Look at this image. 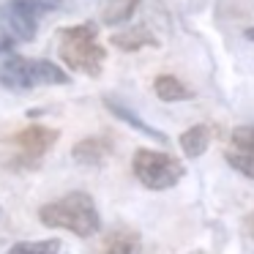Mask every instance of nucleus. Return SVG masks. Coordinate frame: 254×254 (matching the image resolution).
I'll return each instance as SVG.
<instances>
[{"label":"nucleus","mask_w":254,"mask_h":254,"mask_svg":"<svg viewBox=\"0 0 254 254\" xmlns=\"http://www.w3.org/2000/svg\"><path fill=\"white\" fill-rule=\"evenodd\" d=\"M39 221L52 230H66L77 238H93L101 227L96 202L85 191H71L39 208Z\"/></svg>","instance_id":"1"},{"label":"nucleus","mask_w":254,"mask_h":254,"mask_svg":"<svg viewBox=\"0 0 254 254\" xmlns=\"http://www.w3.org/2000/svg\"><path fill=\"white\" fill-rule=\"evenodd\" d=\"M112 150H115V142L104 134H96V137H85L74 145V159L85 167H99L112 156Z\"/></svg>","instance_id":"8"},{"label":"nucleus","mask_w":254,"mask_h":254,"mask_svg":"<svg viewBox=\"0 0 254 254\" xmlns=\"http://www.w3.org/2000/svg\"><path fill=\"white\" fill-rule=\"evenodd\" d=\"M14 44H17V41H14V36L8 33V28H6V19H3V11H0V52L11 50Z\"/></svg>","instance_id":"16"},{"label":"nucleus","mask_w":254,"mask_h":254,"mask_svg":"<svg viewBox=\"0 0 254 254\" xmlns=\"http://www.w3.org/2000/svg\"><path fill=\"white\" fill-rule=\"evenodd\" d=\"M153 93L159 96L161 101H189L194 99V90L189 88V85H183L178 77H172V74H159V77L153 79Z\"/></svg>","instance_id":"13"},{"label":"nucleus","mask_w":254,"mask_h":254,"mask_svg":"<svg viewBox=\"0 0 254 254\" xmlns=\"http://www.w3.org/2000/svg\"><path fill=\"white\" fill-rule=\"evenodd\" d=\"M131 172L145 189L150 191H167V189L178 186L186 167L181 164V159L170 153H159L150 148H137V153L131 156Z\"/></svg>","instance_id":"4"},{"label":"nucleus","mask_w":254,"mask_h":254,"mask_svg":"<svg viewBox=\"0 0 254 254\" xmlns=\"http://www.w3.org/2000/svg\"><path fill=\"white\" fill-rule=\"evenodd\" d=\"M110 44L118 47L121 52H139V50H145V47H156L159 39H156L148 28H126V30H121V33H112Z\"/></svg>","instance_id":"12"},{"label":"nucleus","mask_w":254,"mask_h":254,"mask_svg":"<svg viewBox=\"0 0 254 254\" xmlns=\"http://www.w3.org/2000/svg\"><path fill=\"white\" fill-rule=\"evenodd\" d=\"M104 107H107V110H110L121 123H126L128 128H134V131L145 134L148 139H159V142H164V139H167V134H164V131H159V128H153L150 123H145L142 118L137 115V112H131L128 107H123L121 101H115V99H110V96H107V99H104Z\"/></svg>","instance_id":"10"},{"label":"nucleus","mask_w":254,"mask_h":254,"mask_svg":"<svg viewBox=\"0 0 254 254\" xmlns=\"http://www.w3.org/2000/svg\"><path fill=\"white\" fill-rule=\"evenodd\" d=\"M210 139H213V131L208 126H202V123H197V126L186 128L178 142H181V150L189 159H197V156H202L210 148Z\"/></svg>","instance_id":"14"},{"label":"nucleus","mask_w":254,"mask_h":254,"mask_svg":"<svg viewBox=\"0 0 254 254\" xmlns=\"http://www.w3.org/2000/svg\"><path fill=\"white\" fill-rule=\"evenodd\" d=\"M61 131L41 123H30V126L19 128L8 137V142L14 145V167L19 170H36L41 164L47 153L52 150V145L58 142Z\"/></svg>","instance_id":"5"},{"label":"nucleus","mask_w":254,"mask_h":254,"mask_svg":"<svg viewBox=\"0 0 254 254\" xmlns=\"http://www.w3.org/2000/svg\"><path fill=\"white\" fill-rule=\"evenodd\" d=\"M246 39H249V41H254V28H249V30H246Z\"/></svg>","instance_id":"18"},{"label":"nucleus","mask_w":254,"mask_h":254,"mask_svg":"<svg viewBox=\"0 0 254 254\" xmlns=\"http://www.w3.org/2000/svg\"><path fill=\"white\" fill-rule=\"evenodd\" d=\"M6 254H61V241H58V238H44V241H19V243H14Z\"/></svg>","instance_id":"15"},{"label":"nucleus","mask_w":254,"mask_h":254,"mask_svg":"<svg viewBox=\"0 0 254 254\" xmlns=\"http://www.w3.org/2000/svg\"><path fill=\"white\" fill-rule=\"evenodd\" d=\"M142 252V238L131 227H118L107 232L99 246V254H139Z\"/></svg>","instance_id":"9"},{"label":"nucleus","mask_w":254,"mask_h":254,"mask_svg":"<svg viewBox=\"0 0 254 254\" xmlns=\"http://www.w3.org/2000/svg\"><path fill=\"white\" fill-rule=\"evenodd\" d=\"M243 232H246V235L254 241V213H249L246 219H243Z\"/></svg>","instance_id":"17"},{"label":"nucleus","mask_w":254,"mask_h":254,"mask_svg":"<svg viewBox=\"0 0 254 254\" xmlns=\"http://www.w3.org/2000/svg\"><path fill=\"white\" fill-rule=\"evenodd\" d=\"M224 159L235 172L254 181V123L252 126H235L227 137Z\"/></svg>","instance_id":"7"},{"label":"nucleus","mask_w":254,"mask_h":254,"mask_svg":"<svg viewBox=\"0 0 254 254\" xmlns=\"http://www.w3.org/2000/svg\"><path fill=\"white\" fill-rule=\"evenodd\" d=\"M68 79H71L68 71H63L52 61H41V58L11 55L0 63V85L14 93L47 88V85H68Z\"/></svg>","instance_id":"3"},{"label":"nucleus","mask_w":254,"mask_h":254,"mask_svg":"<svg viewBox=\"0 0 254 254\" xmlns=\"http://www.w3.org/2000/svg\"><path fill=\"white\" fill-rule=\"evenodd\" d=\"M139 3L142 0H101L99 6V19L110 28H118V25H126L128 19L137 14Z\"/></svg>","instance_id":"11"},{"label":"nucleus","mask_w":254,"mask_h":254,"mask_svg":"<svg viewBox=\"0 0 254 254\" xmlns=\"http://www.w3.org/2000/svg\"><path fill=\"white\" fill-rule=\"evenodd\" d=\"M58 55L71 71H79L85 77H99L107 61V50L99 44L96 22H79L71 28H63L58 33Z\"/></svg>","instance_id":"2"},{"label":"nucleus","mask_w":254,"mask_h":254,"mask_svg":"<svg viewBox=\"0 0 254 254\" xmlns=\"http://www.w3.org/2000/svg\"><path fill=\"white\" fill-rule=\"evenodd\" d=\"M50 11V0H8L3 8V19L14 41H33L39 33L41 17Z\"/></svg>","instance_id":"6"}]
</instances>
